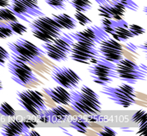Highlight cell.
Wrapping results in <instances>:
<instances>
[{
	"instance_id": "cell-15",
	"label": "cell",
	"mask_w": 147,
	"mask_h": 136,
	"mask_svg": "<svg viewBox=\"0 0 147 136\" xmlns=\"http://www.w3.org/2000/svg\"><path fill=\"white\" fill-rule=\"evenodd\" d=\"M43 92L46 93L51 99L59 105H69L71 101V92L67 91L64 87L58 85L53 88H43Z\"/></svg>"
},
{
	"instance_id": "cell-39",
	"label": "cell",
	"mask_w": 147,
	"mask_h": 136,
	"mask_svg": "<svg viewBox=\"0 0 147 136\" xmlns=\"http://www.w3.org/2000/svg\"><path fill=\"white\" fill-rule=\"evenodd\" d=\"M1 90H3V85H2V81H1V79H0V91Z\"/></svg>"
},
{
	"instance_id": "cell-2",
	"label": "cell",
	"mask_w": 147,
	"mask_h": 136,
	"mask_svg": "<svg viewBox=\"0 0 147 136\" xmlns=\"http://www.w3.org/2000/svg\"><path fill=\"white\" fill-rule=\"evenodd\" d=\"M32 34L37 39L50 42L59 37L62 33V27L52 17L45 16H38L34 22L29 23Z\"/></svg>"
},
{
	"instance_id": "cell-6",
	"label": "cell",
	"mask_w": 147,
	"mask_h": 136,
	"mask_svg": "<svg viewBox=\"0 0 147 136\" xmlns=\"http://www.w3.org/2000/svg\"><path fill=\"white\" fill-rule=\"evenodd\" d=\"M146 71L145 65L140 66L135 62L127 59L122 58L115 64V72L118 78L131 85L136 84L139 80H145Z\"/></svg>"
},
{
	"instance_id": "cell-20",
	"label": "cell",
	"mask_w": 147,
	"mask_h": 136,
	"mask_svg": "<svg viewBox=\"0 0 147 136\" xmlns=\"http://www.w3.org/2000/svg\"><path fill=\"white\" fill-rule=\"evenodd\" d=\"M21 45H22L23 47H25L27 49H28L30 52H32L33 53H34L35 55L39 56V57H42L43 55H45V51L42 50L41 48L38 47L37 46H35L34 44H33L32 42L27 41L26 39L23 38H19L18 40H16Z\"/></svg>"
},
{
	"instance_id": "cell-31",
	"label": "cell",
	"mask_w": 147,
	"mask_h": 136,
	"mask_svg": "<svg viewBox=\"0 0 147 136\" xmlns=\"http://www.w3.org/2000/svg\"><path fill=\"white\" fill-rule=\"evenodd\" d=\"M118 1L121 4H123L126 9H128L134 11H138L139 9V5L134 0H118Z\"/></svg>"
},
{
	"instance_id": "cell-27",
	"label": "cell",
	"mask_w": 147,
	"mask_h": 136,
	"mask_svg": "<svg viewBox=\"0 0 147 136\" xmlns=\"http://www.w3.org/2000/svg\"><path fill=\"white\" fill-rule=\"evenodd\" d=\"M47 5L52 7L54 9H65L66 3H69L70 0H45Z\"/></svg>"
},
{
	"instance_id": "cell-33",
	"label": "cell",
	"mask_w": 147,
	"mask_h": 136,
	"mask_svg": "<svg viewBox=\"0 0 147 136\" xmlns=\"http://www.w3.org/2000/svg\"><path fill=\"white\" fill-rule=\"evenodd\" d=\"M98 135L101 136H107V135L115 136V135H117V133H116L115 130H113L112 129L109 128V127H104V128H103V130H102V131H101Z\"/></svg>"
},
{
	"instance_id": "cell-23",
	"label": "cell",
	"mask_w": 147,
	"mask_h": 136,
	"mask_svg": "<svg viewBox=\"0 0 147 136\" xmlns=\"http://www.w3.org/2000/svg\"><path fill=\"white\" fill-rule=\"evenodd\" d=\"M7 24L9 26V28L14 32V34H17V35H22L27 33V31H28V28L24 25H22V23L18 22L17 21L7 22Z\"/></svg>"
},
{
	"instance_id": "cell-25",
	"label": "cell",
	"mask_w": 147,
	"mask_h": 136,
	"mask_svg": "<svg viewBox=\"0 0 147 136\" xmlns=\"http://www.w3.org/2000/svg\"><path fill=\"white\" fill-rule=\"evenodd\" d=\"M0 114L5 117H14L16 116V110L10 104L4 102L0 104Z\"/></svg>"
},
{
	"instance_id": "cell-8",
	"label": "cell",
	"mask_w": 147,
	"mask_h": 136,
	"mask_svg": "<svg viewBox=\"0 0 147 136\" xmlns=\"http://www.w3.org/2000/svg\"><path fill=\"white\" fill-rule=\"evenodd\" d=\"M7 67L11 74V78L16 84L26 86L34 82H39L38 77L33 72L32 69L25 62L10 56L8 60Z\"/></svg>"
},
{
	"instance_id": "cell-19",
	"label": "cell",
	"mask_w": 147,
	"mask_h": 136,
	"mask_svg": "<svg viewBox=\"0 0 147 136\" xmlns=\"http://www.w3.org/2000/svg\"><path fill=\"white\" fill-rule=\"evenodd\" d=\"M111 35H112V36H113V38L115 40H116L117 41H120V42L126 41L129 38L134 37V35L128 29V27H123V26H121V25L115 26L114 33H112Z\"/></svg>"
},
{
	"instance_id": "cell-4",
	"label": "cell",
	"mask_w": 147,
	"mask_h": 136,
	"mask_svg": "<svg viewBox=\"0 0 147 136\" xmlns=\"http://www.w3.org/2000/svg\"><path fill=\"white\" fill-rule=\"evenodd\" d=\"M101 92L106 95L115 104L124 108H128L136 104V91L127 83L122 84L117 87L109 86L108 85H103Z\"/></svg>"
},
{
	"instance_id": "cell-10",
	"label": "cell",
	"mask_w": 147,
	"mask_h": 136,
	"mask_svg": "<svg viewBox=\"0 0 147 136\" xmlns=\"http://www.w3.org/2000/svg\"><path fill=\"white\" fill-rule=\"evenodd\" d=\"M52 78L65 89L73 91L78 87L81 78L71 69L65 66H54L52 71Z\"/></svg>"
},
{
	"instance_id": "cell-35",
	"label": "cell",
	"mask_w": 147,
	"mask_h": 136,
	"mask_svg": "<svg viewBox=\"0 0 147 136\" xmlns=\"http://www.w3.org/2000/svg\"><path fill=\"white\" fill-rule=\"evenodd\" d=\"M9 5V0H0V6L1 7H8Z\"/></svg>"
},
{
	"instance_id": "cell-7",
	"label": "cell",
	"mask_w": 147,
	"mask_h": 136,
	"mask_svg": "<svg viewBox=\"0 0 147 136\" xmlns=\"http://www.w3.org/2000/svg\"><path fill=\"white\" fill-rule=\"evenodd\" d=\"M88 71L93 81L100 85H109L113 82L115 78H118L115 72V64L102 57L92 63V65L89 66Z\"/></svg>"
},
{
	"instance_id": "cell-36",
	"label": "cell",
	"mask_w": 147,
	"mask_h": 136,
	"mask_svg": "<svg viewBox=\"0 0 147 136\" xmlns=\"http://www.w3.org/2000/svg\"><path fill=\"white\" fill-rule=\"evenodd\" d=\"M127 48L129 51H131V52H134V51H135V50H136L137 47H135V46H133V44H132V43H130V44H129V46H127Z\"/></svg>"
},
{
	"instance_id": "cell-38",
	"label": "cell",
	"mask_w": 147,
	"mask_h": 136,
	"mask_svg": "<svg viewBox=\"0 0 147 136\" xmlns=\"http://www.w3.org/2000/svg\"><path fill=\"white\" fill-rule=\"evenodd\" d=\"M99 5H102V4H104V3H108L109 0H95Z\"/></svg>"
},
{
	"instance_id": "cell-1",
	"label": "cell",
	"mask_w": 147,
	"mask_h": 136,
	"mask_svg": "<svg viewBox=\"0 0 147 136\" xmlns=\"http://www.w3.org/2000/svg\"><path fill=\"white\" fill-rule=\"evenodd\" d=\"M69 105L75 112L85 116H95L102 110V103L98 94L87 85H83L79 91L71 92Z\"/></svg>"
},
{
	"instance_id": "cell-32",
	"label": "cell",
	"mask_w": 147,
	"mask_h": 136,
	"mask_svg": "<svg viewBox=\"0 0 147 136\" xmlns=\"http://www.w3.org/2000/svg\"><path fill=\"white\" fill-rule=\"evenodd\" d=\"M9 59H10V55L8 53V51L0 46V66L3 67L5 65V61Z\"/></svg>"
},
{
	"instance_id": "cell-11",
	"label": "cell",
	"mask_w": 147,
	"mask_h": 136,
	"mask_svg": "<svg viewBox=\"0 0 147 136\" xmlns=\"http://www.w3.org/2000/svg\"><path fill=\"white\" fill-rule=\"evenodd\" d=\"M68 35L76 41L86 43L92 47H96V44H99L103 39L109 37V34L98 26H92L83 31H78Z\"/></svg>"
},
{
	"instance_id": "cell-22",
	"label": "cell",
	"mask_w": 147,
	"mask_h": 136,
	"mask_svg": "<svg viewBox=\"0 0 147 136\" xmlns=\"http://www.w3.org/2000/svg\"><path fill=\"white\" fill-rule=\"evenodd\" d=\"M70 124L72 129H74L76 131L81 134H85L87 132L88 128L90 127V124L88 122H86L84 119H77L74 121H71Z\"/></svg>"
},
{
	"instance_id": "cell-28",
	"label": "cell",
	"mask_w": 147,
	"mask_h": 136,
	"mask_svg": "<svg viewBox=\"0 0 147 136\" xmlns=\"http://www.w3.org/2000/svg\"><path fill=\"white\" fill-rule=\"evenodd\" d=\"M14 35V32L11 30L9 26L6 23H1L0 22V38L6 39L8 37H10Z\"/></svg>"
},
{
	"instance_id": "cell-14",
	"label": "cell",
	"mask_w": 147,
	"mask_h": 136,
	"mask_svg": "<svg viewBox=\"0 0 147 136\" xmlns=\"http://www.w3.org/2000/svg\"><path fill=\"white\" fill-rule=\"evenodd\" d=\"M71 117V114L62 106H57L49 110L44 111L39 116L40 121L44 123L56 124L63 122Z\"/></svg>"
},
{
	"instance_id": "cell-13",
	"label": "cell",
	"mask_w": 147,
	"mask_h": 136,
	"mask_svg": "<svg viewBox=\"0 0 147 136\" xmlns=\"http://www.w3.org/2000/svg\"><path fill=\"white\" fill-rule=\"evenodd\" d=\"M7 46L11 51L10 56L15 57L21 61H23L25 63H30L32 65L43 63L41 57H39L34 53H33L32 52H30L25 47L21 45L17 41L13 42H8Z\"/></svg>"
},
{
	"instance_id": "cell-17",
	"label": "cell",
	"mask_w": 147,
	"mask_h": 136,
	"mask_svg": "<svg viewBox=\"0 0 147 136\" xmlns=\"http://www.w3.org/2000/svg\"><path fill=\"white\" fill-rule=\"evenodd\" d=\"M9 3L15 4L18 8L24 10L29 16H45L44 12L41 11L38 4L37 0H9Z\"/></svg>"
},
{
	"instance_id": "cell-30",
	"label": "cell",
	"mask_w": 147,
	"mask_h": 136,
	"mask_svg": "<svg viewBox=\"0 0 147 136\" xmlns=\"http://www.w3.org/2000/svg\"><path fill=\"white\" fill-rule=\"evenodd\" d=\"M128 29L130 32L134 35V36H139L140 35H143L146 32V29L137 24H131L128 26Z\"/></svg>"
},
{
	"instance_id": "cell-24",
	"label": "cell",
	"mask_w": 147,
	"mask_h": 136,
	"mask_svg": "<svg viewBox=\"0 0 147 136\" xmlns=\"http://www.w3.org/2000/svg\"><path fill=\"white\" fill-rule=\"evenodd\" d=\"M5 22H15L17 21V17L8 9L5 7H2L0 9V21Z\"/></svg>"
},
{
	"instance_id": "cell-9",
	"label": "cell",
	"mask_w": 147,
	"mask_h": 136,
	"mask_svg": "<svg viewBox=\"0 0 147 136\" xmlns=\"http://www.w3.org/2000/svg\"><path fill=\"white\" fill-rule=\"evenodd\" d=\"M69 55L72 60L81 64H92L101 57L96 47L79 41H76L72 44Z\"/></svg>"
},
{
	"instance_id": "cell-21",
	"label": "cell",
	"mask_w": 147,
	"mask_h": 136,
	"mask_svg": "<svg viewBox=\"0 0 147 136\" xmlns=\"http://www.w3.org/2000/svg\"><path fill=\"white\" fill-rule=\"evenodd\" d=\"M69 3L77 11L80 12H86L92 8V3L90 0H70Z\"/></svg>"
},
{
	"instance_id": "cell-29",
	"label": "cell",
	"mask_w": 147,
	"mask_h": 136,
	"mask_svg": "<svg viewBox=\"0 0 147 136\" xmlns=\"http://www.w3.org/2000/svg\"><path fill=\"white\" fill-rule=\"evenodd\" d=\"M75 19L77 20V22H78L82 26H85L87 24L92 23V20L90 19L87 16H85L83 12L80 11H77L74 15Z\"/></svg>"
},
{
	"instance_id": "cell-37",
	"label": "cell",
	"mask_w": 147,
	"mask_h": 136,
	"mask_svg": "<svg viewBox=\"0 0 147 136\" xmlns=\"http://www.w3.org/2000/svg\"><path fill=\"white\" fill-rule=\"evenodd\" d=\"M27 136H40V134L35 131H29Z\"/></svg>"
},
{
	"instance_id": "cell-26",
	"label": "cell",
	"mask_w": 147,
	"mask_h": 136,
	"mask_svg": "<svg viewBox=\"0 0 147 136\" xmlns=\"http://www.w3.org/2000/svg\"><path fill=\"white\" fill-rule=\"evenodd\" d=\"M132 121L136 123L139 124L140 127L142 125L147 124V114L146 111L144 110H140L138 112H136L134 114V116L132 117Z\"/></svg>"
},
{
	"instance_id": "cell-34",
	"label": "cell",
	"mask_w": 147,
	"mask_h": 136,
	"mask_svg": "<svg viewBox=\"0 0 147 136\" xmlns=\"http://www.w3.org/2000/svg\"><path fill=\"white\" fill-rule=\"evenodd\" d=\"M25 123V125L28 128V129H34L37 125V122H34V121H24L23 122Z\"/></svg>"
},
{
	"instance_id": "cell-5",
	"label": "cell",
	"mask_w": 147,
	"mask_h": 136,
	"mask_svg": "<svg viewBox=\"0 0 147 136\" xmlns=\"http://www.w3.org/2000/svg\"><path fill=\"white\" fill-rule=\"evenodd\" d=\"M20 106L34 116H39L47 110V104L43 94L37 91L26 90L16 92Z\"/></svg>"
},
{
	"instance_id": "cell-16",
	"label": "cell",
	"mask_w": 147,
	"mask_h": 136,
	"mask_svg": "<svg viewBox=\"0 0 147 136\" xmlns=\"http://www.w3.org/2000/svg\"><path fill=\"white\" fill-rule=\"evenodd\" d=\"M29 129L25 125L23 122L20 121H12L9 123L3 125L1 129V135L3 136H19L23 135H26L28 134Z\"/></svg>"
},
{
	"instance_id": "cell-18",
	"label": "cell",
	"mask_w": 147,
	"mask_h": 136,
	"mask_svg": "<svg viewBox=\"0 0 147 136\" xmlns=\"http://www.w3.org/2000/svg\"><path fill=\"white\" fill-rule=\"evenodd\" d=\"M56 22H58L62 28L72 30L76 28L78 22L75 18L72 16L67 15V14H59V15H53L52 17Z\"/></svg>"
},
{
	"instance_id": "cell-3",
	"label": "cell",
	"mask_w": 147,
	"mask_h": 136,
	"mask_svg": "<svg viewBox=\"0 0 147 136\" xmlns=\"http://www.w3.org/2000/svg\"><path fill=\"white\" fill-rule=\"evenodd\" d=\"M73 43L74 40L68 34H64L63 36L59 35L53 41L44 42L41 47L50 59L57 62H64L68 60Z\"/></svg>"
},
{
	"instance_id": "cell-12",
	"label": "cell",
	"mask_w": 147,
	"mask_h": 136,
	"mask_svg": "<svg viewBox=\"0 0 147 136\" xmlns=\"http://www.w3.org/2000/svg\"><path fill=\"white\" fill-rule=\"evenodd\" d=\"M99 48L97 49L101 57L104 60L116 64L123 58L122 47L114 38L107 37L99 43Z\"/></svg>"
}]
</instances>
